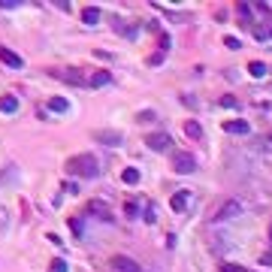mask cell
<instances>
[{"mask_svg":"<svg viewBox=\"0 0 272 272\" xmlns=\"http://www.w3.org/2000/svg\"><path fill=\"white\" fill-rule=\"evenodd\" d=\"M224 46H227V49H233V52H236V49H239V39H236V36H227V39H224Z\"/></svg>","mask_w":272,"mask_h":272,"instance_id":"23","label":"cell"},{"mask_svg":"<svg viewBox=\"0 0 272 272\" xmlns=\"http://www.w3.org/2000/svg\"><path fill=\"white\" fill-rule=\"evenodd\" d=\"M82 21H85V25H97V21H100V9H97V6H85Z\"/></svg>","mask_w":272,"mask_h":272,"instance_id":"12","label":"cell"},{"mask_svg":"<svg viewBox=\"0 0 272 272\" xmlns=\"http://www.w3.org/2000/svg\"><path fill=\"white\" fill-rule=\"evenodd\" d=\"M239 212H242L239 200H227V203H221V209L215 212V218H212V221H230V218H236Z\"/></svg>","mask_w":272,"mask_h":272,"instance_id":"4","label":"cell"},{"mask_svg":"<svg viewBox=\"0 0 272 272\" xmlns=\"http://www.w3.org/2000/svg\"><path fill=\"white\" fill-rule=\"evenodd\" d=\"M172 170L178 172V175H191V172L197 170V161H194V154H188V151H178V154L172 157Z\"/></svg>","mask_w":272,"mask_h":272,"instance_id":"2","label":"cell"},{"mask_svg":"<svg viewBox=\"0 0 272 272\" xmlns=\"http://www.w3.org/2000/svg\"><path fill=\"white\" fill-rule=\"evenodd\" d=\"M49 272H70L67 260H61V257H58V260H52V263H49Z\"/></svg>","mask_w":272,"mask_h":272,"instance_id":"19","label":"cell"},{"mask_svg":"<svg viewBox=\"0 0 272 272\" xmlns=\"http://www.w3.org/2000/svg\"><path fill=\"white\" fill-rule=\"evenodd\" d=\"M73 233L82 236V221H79V218H73Z\"/></svg>","mask_w":272,"mask_h":272,"instance_id":"27","label":"cell"},{"mask_svg":"<svg viewBox=\"0 0 272 272\" xmlns=\"http://www.w3.org/2000/svg\"><path fill=\"white\" fill-rule=\"evenodd\" d=\"M248 73H251V79H263L266 76V64L263 61H251L248 64Z\"/></svg>","mask_w":272,"mask_h":272,"instance_id":"13","label":"cell"},{"mask_svg":"<svg viewBox=\"0 0 272 272\" xmlns=\"http://www.w3.org/2000/svg\"><path fill=\"white\" fill-rule=\"evenodd\" d=\"M6 227V209H0V230Z\"/></svg>","mask_w":272,"mask_h":272,"instance_id":"30","label":"cell"},{"mask_svg":"<svg viewBox=\"0 0 272 272\" xmlns=\"http://www.w3.org/2000/svg\"><path fill=\"white\" fill-rule=\"evenodd\" d=\"M185 133L191 136V139H200V136H203V127H200L197 121H185Z\"/></svg>","mask_w":272,"mask_h":272,"instance_id":"17","label":"cell"},{"mask_svg":"<svg viewBox=\"0 0 272 272\" xmlns=\"http://www.w3.org/2000/svg\"><path fill=\"white\" fill-rule=\"evenodd\" d=\"M224 130L227 133H236V136H245V133H251V124L248 121H224Z\"/></svg>","mask_w":272,"mask_h":272,"instance_id":"8","label":"cell"},{"mask_svg":"<svg viewBox=\"0 0 272 272\" xmlns=\"http://www.w3.org/2000/svg\"><path fill=\"white\" fill-rule=\"evenodd\" d=\"M224 272H245V269H242V266H236V263H227V266H224Z\"/></svg>","mask_w":272,"mask_h":272,"instance_id":"29","label":"cell"},{"mask_svg":"<svg viewBox=\"0 0 272 272\" xmlns=\"http://www.w3.org/2000/svg\"><path fill=\"white\" fill-rule=\"evenodd\" d=\"M145 145L151 148V151H170V145H172V139H170V133H151L148 139H145Z\"/></svg>","mask_w":272,"mask_h":272,"instance_id":"5","label":"cell"},{"mask_svg":"<svg viewBox=\"0 0 272 272\" xmlns=\"http://www.w3.org/2000/svg\"><path fill=\"white\" fill-rule=\"evenodd\" d=\"M221 106H227V109H236L239 100H233V97H224V100H221Z\"/></svg>","mask_w":272,"mask_h":272,"instance_id":"24","label":"cell"},{"mask_svg":"<svg viewBox=\"0 0 272 272\" xmlns=\"http://www.w3.org/2000/svg\"><path fill=\"white\" fill-rule=\"evenodd\" d=\"M94 139H97V142H103V145H121V139H124V136L118 133V130H97V133H94Z\"/></svg>","mask_w":272,"mask_h":272,"instance_id":"6","label":"cell"},{"mask_svg":"<svg viewBox=\"0 0 272 272\" xmlns=\"http://www.w3.org/2000/svg\"><path fill=\"white\" fill-rule=\"evenodd\" d=\"M154 118H157V115H154V112H148V109L136 115V121H139V124H148V121H154Z\"/></svg>","mask_w":272,"mask_h":272,"instance_id":"22","label":"cell"},{"mask_svg":"<svg viewBox=\"0 0 272 272\" xmlns=\"http://www.w3.org/2000/svg\"><path fill=\"white\" fill-rule=\"evenodd\" d=\"M239 15H242V25L251 28V25H248V15H251V6H248V3H239Z\"/></svg>","mask_w":272,"mask_h":272,"instance_id":"21","label":"cell"},{"mask_svg":"<svg viewBox=\"0 0 272 272\" xmlns=\"http://www.w3.org/2000/svg\"><path fill=\"white\" fill-rule=\"evenodd\" d=\"M0 61H3L6 67H15V70L25 64V61H21V55H15V52H12V49H6V46H0Z\"/></svg>","mask_w":272,"mask_h":272,"instance_id":"7","label":"cell"},{"mask_svg":"<svg viewBox=\"0 0 272 272\" xmlns=\"http://www.w3.org/2000/svg\"><path fill=\"white\" fill-rule=\"evenodd\" d=\"M79 70H61V73H55L58 79H64V82H70V85H85V76H76Z\"/></svg>","mask_w":272,"mask_h":272,"instance_id":"11","label":"cell"},{"mask_svg":"<svg viewBox=\"0 0 272 272\" xmlns=\"http://www.w3.org/2000/svg\"><path fill=\"white\" fill-rule=\"evenodd\" d=\"M254 39H272V25H260V28H251Z\"/></svg>","mask_w":272,"mask_h":272,"instance_id":"16","label":"cell"},{"mask_svg":"<svg viewBox=\"0 0 272 272\" xmlns=\"http://www.w3.org/2000/svg\"><path fill=\"white\" fill-rule=\"evenodd\" d=\"M106 82H109V73H103V70H97V73L88 79V85H91V88H103Z\"/></svg>","mask_w":272,"mask_h":272,"instance_id":"15","label":"cell"},{"mask_svg":"<svg viewBox=\"0 0 272 272\" xmlns=\"http://www.w3.org/2000/svg\"><path fill=\"white\" fill-rule=\"evenodd\" d=\"M67 172H70V175L94 178V175H100V164H97V157H94V154H76V157H70V161H67Z\"/></svg>","mask_w":272,"mask_h":272,"instance_id":"1","label":"cell"},{"mask_svg":"<svg viewBox=\"0 0 272 272\" xmlns=\"http://www.w3.org/2000/svg\"><path fill=\"white\" fill-rule=\"evenodd\" d=\"M49 109H52V112H67V100H64V97H52V100H49Z\"/></svg>","mask_w":272,"mask_h":272,"instance_id":"18","label":"cell"},{"mask_svg":"<svg viewBox=\"0 0 272 272\" xmlns=\"http://www.w3.org/2000/svg\"><path fill=\"white\" fill-rule=\"evenodd\" d=\"M124 212H127L130 218H136V212H139V206H136V203H127V206H124Z\"/></svg>","mask_w":272,"mask_h":272,"instance_id":"25","label":"cell"},{"mask_svg":"<svg viewBox=\"0 0 272 272\" xmlns=\"http://www.w3.org/2000/svg\"><path fill=\"white\" fill-rule=\"evenodd\" d=\"M121 178H124L127 185H136V182H139V170H133V167H130V170L121 172Z\"/></svg>","mask_w":272,"mask_h":272,"instance_id":"20","label":"cell"},{"mask_svg":"<svg viewBox=\"0 0 272 272\" xmlns=\"http://www.w3.org/2000/svg\"><path fill=\"white\" fill-rule=\"evenodd\" d=\"M18 3H21V0H0V6H6V9H9V6H12V9H15V6H18Z\"/></svg>","mask_w":272,"mask_h":272,"instance_id":"28","label":"cell"},{"mask_svg":"<svg viewBox=\"0 0 272 272\" xmlns=\"http://www.w3.org/2000/svg\"><path fill=\"white\" fill-rule=\"evenodd\" d=\"M15 109H18V100H15L12 94L0 97V112H6V115H9V112H15Z\"/></svg>","mask_w":272,"mask_h":272,"instance_id":"14","label":"cell"},{"mask_svg":"<svg viewBox=\"0 0 272 272\" xmlns=\"http://www.w3.org/2000/svg\"><path fill=\"white\" fill-rule=\"evenodd\" d=\"M88 212H91V215H97V218H103V221H109V218H112V215H109V206L100 203V200H91V203H88Z\"/></svg>","mask_w":272,"mask_h":272,"instance_id":"10","label":"cell"},{"mask_svg":"<svg viewBox=\"0 0 272 272\" xmlns=\"http://www.w3.org/2000/svg\"><path fill=\"white\" fill-rule=\"evenodd\" d=\"M109 272H142V269H139V263H136V260L118 254V257H112V260H109Z\"/></svg>","mask_w":272,"mask_h":272,"instance_id":"3","label":"cell"},{"mask_svg":"<svg viewBox=\"0 0 272 272\" xmlns=\"http://www.w3.org/2000/svg\"><path fill=\"white\" fill-rule=\"evenodd\" d=\"M269 239H272V227H269Z\"/></svg>","mask_w":272,"mask_h":272,"instance_id":"32","label":"cell"},{"mask_svg":"<svg viewBox=\"0 0 272 272\" xmlns=\"http://www.w3.org/2000/svg\"><path fill=\"white\" fill-rule=\"evenodd\" d=\"M172 209H175V212H185V209H188V206H191V191H178V194H175V197H172Z\"/></svg>","mask_w":272,"mask_h":272,"instance_id":"9","label":"cell"},{"mask_svg":"<svg viewBox=\"0 0 272 272\" xmlns=\"http://www.w3.org/2000/svg\"><path fill=\"white\" fill-rule=\"evenodd\" d=\"M266 139H269V145H272V133H269V136H266Z\"/></svg>","mask_w":272,"mask_h":272,"instance_id":"31","label":"cell"},{"mask_svg":"<svg viewBox=\"0 0 272 272\" xmlns=\"http://www.w3.org/2000/svg\"><path fill=\"white\" fill-rule=\"evenodd\" d=\"M145 221H148V224H154V221H157V218H154V206H148V212H145Z\"/></svg>","mask_w":272,"mask_h":272,"instance_id":"26","label":"cell"}]
</instances>
